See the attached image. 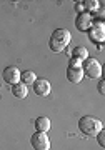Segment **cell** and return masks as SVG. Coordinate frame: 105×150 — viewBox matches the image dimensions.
Instances as JSON below:
<instances>
[{
  "mask_svg": "<svg viewBox=\"0 0 105 150\" xmlns=\"http://www.w3.org/2000/svg\"><path fill=\"white\" fill-rule=\"evenodd\" d=\"M70 40H72V35H70V32H68L67 28H57V30H53L52 35H50L48 47H50L52 52L60 54V52H63V50L68 47Z\"/></svg>",
  "mask_w": 105,
  "mask_h": 150,
  "instance_id": "1",
  "label": "cell"
},
{
  "mask_svg": "<svg viewBox=\"0 0 105 150\" xmlns=\"http://www.w3.org/2000/svg\"><path fill=\"white\" fill-rule=\"evenodd\" d=\"M79 129H80V132L84 135H87V137H95L100 130L104 129V123H102V120H99V118L85 115V117H82L79 120Z\"/></svg>",
  "mask_w": 105,
  "mask_h": 150,
  "instance_id": "2",
  "label": "cell"
},
{
  "mask_svg": "<svg viewBox=\"0 0 105 150\" xmlns=\"http://www.w3.org/2000/svg\"><path fill=\"white\" fill-rule=\"evenodd\" d=\"M82 70H84V75L89 79H100L102 77V65L94 57H89L87 60L82 62Z\"/></svg>",
  "mask_w": 105,
  "mask_h": 150,
  "instance_id": "3",
  "label": "cell"
},
{
  "mask_svg": "<svg viewBox=\"0 0 105 150\" xmlns=\"http://www.w3.org/2000/svg\"><path fill=\"white\" fill-rule=\"evenodd\" d=\"M89 38L92 40L94 43H104L105 40V23L102 20H94V23H92V27L89 28Z\"/></svg>",
  "mask_w": 105,
  "mask_h": 150,
  "instance_id": "4",
  "label": "cell"
},
{
  "mask_svg": "<svg viewBox=\"0 0 105 150\" xmlns=\"http://www.w3.org/2000/svg\"><path fill=\"white\" fill-rule=\"evenodd\" d=\"M30 144L33 147V150H50V139L43 132H35L32 135Z\"/></svg>",
  "mask_w": 105,
  "mask_h": 150,
  "instance_id": "5",
  "label": "cell"
},
{
  "mask_svg": "<svg viewBox=\"0 0 105 150\" xmlns=\"http://www.w3.org/2000/svg\"><path fill=\"white\" fill-rule=\"evenodd\" d=\"M2 77H4V82H5L7 85L13 87L15 83L20 82V70L17 69V67H13V65H10V67H7V69L4 70Z\"/></svg>",
  "mask_w": 105,
  "mask_h": 150,
  "instance_id": "6",
  "label": "cell"
},
{
  "mask_svg": "<svg viewBox=\"0 0 105 150\" xmlns=\"http://www.w3.org/2000/svg\"><path fill=\"white\" fill-rule=\"evenodd\" d=\"M92 23H94V17L84 12V13H79L77 18H75V27L79 32H89V28L92 27Z\"/></svg>",
  "mask_w": 105,
  "mask_h": 150,
  "instance_id": "7",
  "label": "cell"
},
{
  "mask_svg": "<svg viewBox=\"0 0 105 150\" xmlns=\"http://www.w3.org/2000/svg\"><path fill=\"white\" fill-rule=\"evenodd\" d=\"M50 90H52L50 82L45 80V79H37V80L33 82V92H35V95H38V97H48V95H50Z\"/></svg>",
  "mask_w": 105,
  "mask_h": 150,
  "instance_id": "8",
  "label": "cell"
},
{
  "mask_svg": "<svg viewBox=\"0 0 105 150\" xmlns=\"http://www.w3.org/2000/svg\"><path fill=\"white\" fill-rule=\"evenodd\" d=\"M84 70H82V65L80 67H68L67 69V79L68 82H72V83H80V82L84 80Z\"/></svg>",
  "mask_w": 105,
  "mask_h": 150,
  "instance_id": "9",
  "label": "cell"
},
{
  "mask_svg": "<svg viewBox=\"0 0 105 150\" xmlns=\"http://www.w3.org/2000/svg\"><path fill=\"white\" fill-rule=\"evenodd\" d=\"M52 127V123H50V118L48 117H37L35 118V129L37 132H43V134H47L48 130Z\"/></svg>",
  "mask_w": 105,
  "mask_h": 150,
  "instance_id": "10",
  "label": "cell"
},
{
  "mask_svg": "<svg viewBox=\"0 0 105 150\" xmlns=\"http://www.w3.org/2000/svg\"><path fill=\"white\" fill-rule=\"evenodd\" d=\"M12 90V95L17 97V98H25L27 93H28V88H27L25 83H22V82H18V83H15L13 87H10Z\"/></svg>",
  "mask_w": 105,
  "mask_h": 150,
  "instance_id": "11",
  "label": "cell"
},
{
  "mask_svg": "<svg viewBox=\"0 0 105 150\" xmlns=\"http://www.w3.org/2000/svg\"><path fill=\"white\" fill-rule=\"evenodd\" d=\"M72 57L77 60H80V62H84V60H87L90 57L89 55V50H87V47H84V45H79V47H75L74 50H72Z\"/></svg>",
  "mask_w": 105,
  "mask_h": 150,
  "instance_id": "12",
  "label": "cell"
},
{
  "mask_svg": "<svg viewBox=\"0 0 105 150\" xmlns=\"http://www.w3.org/2000/svg\"><path fill=\"white\" fill-rule=\"evenodd\" d=\"M102 4H104V2H99V0H85V2H84L85 12L90 13V15H92V13H97Z\"/></svg>",
  "mask_w": 105,
  "mask_h": 150,
  "instance_id": "13",
  "label": "cell"
},
{
  "mask_svg": "<svg viewBox=\"0 0 105 150\" xmlns=\"http://www.w3.org/2000/svg\"><path fill=\"white\" fill-rule=\"evenodd\" d=\"M37 80V75L33 70H25L23 74H20V82L22 83H28V85H33V82Z\"/></svg>",
  "mask_w": 105,
  "mask_h": 150,
  "instance_id": "14",
  "label": "cell"
},
{
  "mask_svg": "<svg viewBox=\"0 0 105 150\" xmlns=\"http://www.w3.org/2000/svg\"><path fill=\"white\" fill-rule=\"evenodd\" d=\"M95 137H97V142H99L100 147H105V132H104V129L100 130V132L95 135Z\"/></svg>",
  "mask_w": 105,
  "mask_h": 150,
  "instance_id": "15",
  "label": "cell"
},
{
  "mask_svg": "<svg viewBox=\"0 0 105 150\" xmlns=\"http://www.w3.org/2000/svg\"><path fill=\"white\" fill-rule=\"evenodd\" d=\"M75 12H77V13H84L85 12L84 2H75Z\"/></svg>",
  "mask_w": 105,
  "mask_h": 150,
  "instance_id": "16",
  "label": "cell"
},
{
  "mask_svg": "<svg viewBox=\"0 0 105 150\" xmlns=\"http://www.w3.org/2000/svg\"><path fill=\"white\" fill-rule=\"evenodd\" d=\"M82 65V62L77 59H74V57H70V62H68V67H80Z\"/></svg>",
  "mask_w": 105,
  "mask_h": 150,
  "instance_id": "17",
  "label": "cell"
},
{
  "mask_svg": "<svg viewBox=\"0 0 105 150\" xmlns=\"http://www.w3.org/2000/svg\"><path fill=\"white\" fill-rule=\"evenodd\" d=\"M97 88H99V93H100V95H105V80H100Z\"/></svg>",
  "mask_w": 105,
  "mask_h": 150,
  "instance_id": "18",
  "label": "cell"
}]
</instances>
